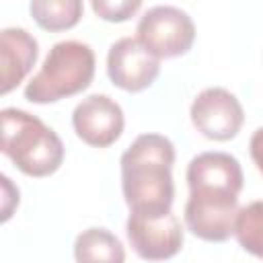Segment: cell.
Listing matches in <instances>:
<instances>
[{
    "mask_svg": "<svg viewBox=\"0 0 263 263\" xmlns=\"http://www.w3.org/2000/svg\"><path fill=\"white\" fill-rule=\"evenodd\" d=\"M245 175L240 162L228 152H201L187 166L189 197L185 224L191 234L208 242H224L234 234L238 193Z\"/></svg>",
    "mask_w": 263,
    "mask_h": 263,
    "instance_id": "1",
    "label": "cell"
},
{
    "mask_svg": "<svg viewBox=\"0 0 263 263\" xmlns=\"http://www.w3.org/2000/svg\"><path fill=\"white\" fill-rule=\"evenodd\" d=\"M121 191L129 212H173L175 146L162 134H142L121 154Z\"/></svg>",
    "mask_w": 263,
    "mask_h": 263,
    "instance_id": "2",
    "label": "cell"
},
{
    "mask_svg": "<svg viewBox=\"0 0 263 263\" xmlns=\"http://www.w3.org/2000/svg\"><path fill=\"white\" fill-rule=\"evenodd\" d=\"M2 152L27 177H49L64 162V144L60 136L37 115L16 107L0 113Z\"/></svg>",
    "mask_w": 263,
    "mask_h": 263,
    "instance_id": "3",
    "label": "cell"
},
{
    "mask_svg": "<svg viewBox=\"0 0 263 263\" xmlns=\"http://www.w3.org/2000/svg\"><path fill=\"white\" fill-rule=\"evenodd\" d=\"M95 51L78 39L58 41L45 55L39 72L25 86L29 103L47 105L86 90L95 78Z\"/></svg>",
    "mask_w": 263,
    "mask_h": 263,
    "instance_id": "4",
    "label": "cell"
},
{
    "mask_svg": "<svg viewBox=\"0 0 263 263\" xmlns=\"http://www.w3.org/2000/svg\"><path fill=\"white\" fill-rule=\"evenodd\" d=\"M136 37L158 60L185 55L195 41V23L179 6L158 4L148 8L136 27Z\"/></svg>",
    "mask_w": 263,
    "mask_h": 263,
    "instance_id": "5",
    "label": "cell"
},
{
    "mask_svg": "<svg viewBox=\"0 0 263 263\" xmlns=\"http://www.w3.org/2000/svg\"><path fill=\"white\" fill-rule=\"evenodd\" d=\"M125 234L134 253L144 261H166L181 251L185 240L183 226L173 212H129V218L125 222Z\"/></svg>",
    "mask_w": 263,
    "mask_h": 263,
    "instance_id": "6",
    "label": "cell"
},
{
    "mask_svg": "<svg viewBox=\"0 0 263 263\" xmlns=\"http://www.w3.org/2000/svg\"><path fill=\"white\" fill-rule=\"evenodd\" d=\"M189 115L195 129L214 142L232 140L245 123L240 101L236 99V95L222 86L203 88L193 99Z\"/></svg>",
    "mask_w": 263,
    "mask_h": 263,
    "instance_id": "7",
    "label": "cell"
},
{
    "mask_svg": "<svg viewBox=\"0 0 263 263\" xmlns=\"http://www.w3.org/2000/svg\"><path fill=\"white\" fill-rule=\"evenodd\" d=\"M107 74L117 88L140 92L158 78L160 60L144 47L138 37H121L109 47Z\"/></svg>",
    "mask_w": 263,
    "mask_h": 263,
    "instance_id": "8",
    "label": "cell"
},
{
    "mask_svg": "<svg viewBox=\"0 0 263 263\" xmlns=\"http://www.w3.org/2000/svg\"><path fill=\"white\" fill-rule=\"evenodd\" d=\"M72 127L84 144L92 148H107L123 134V109L109 95H88L74 107Z\"/></svg>",
    "mask_w": 263,
    "mask_h": 263,
    "instance_id": "9",
    "label": "cell"
},
{
    "mask_svg": "<svg viewBox=\"0 0 263 263\" xmlns=\"http://www.w3.org/2000/svg\"><path fill=\"white\" fill-rule=\"evenodd\" d=\"M39 55L37 39L23 27L0 31V92L8 95L31 72Z\"/></svg>",
    "mask_w": 263,
    "mask_h": 263,
    "instance_id": "10",
    "label": "cell"
},
{
    "mask_svg": "<svg viewBox=\"0 0 263 263\" xmlns=\"http://www.w3.org/2000/svg\"><path fill=\"white\" fill-rule=\"evenodd\" d=\"M76 263H125L121 240L107 228H86L74 240Z\"/></svg>",
    "mask_w": 263,
    "mask_h": 263,
    "instance_id": "11",
    "label": "cell"
},
{
    "mask_svg": "<svg viewBox=\"0 0 263 263\" xmlns=\"http://www.w3.org/2000/svg\"><path fill=\"white\" fill-rule=\"evenodd\" d=\"M80 0H33L29 12L33 21L45 31H66L78 25L82 16Z\"/></svg>",
    "mask_w": 263,
    "mask_h": 263,
    "instance_id": "12",
    "label": "cell"
},
{
    "mask_svg": "<svg viewBox=\"0 0 263 263\" xmlns=\"http://www.w3.org/2000/svg\"><path fill=\"white\" fill-rule=\"evenodd\" d=\"M234 236L247 253L263 259V199L251 201L238 210Z\"/></svg>",
    "mask_w": 263,
    "mask_h": 263,
    "instance_id": "13",
    "label": "cell"
},
{
    "mask_svg": "<svg viewBox=\"0 0 263 263\" xmlns=\"http://www.w3.org/2000/svg\"><path fill=\"white\" fill-rule=\"evenodd\" d=\"M90 8L103 21L123 23V21H127L129 16H134L142 8V2L140 0H115V2L113 0H92Z\"/></svg>",
    "mask_w": 263,
    "mask_h": 263,
    "instance_id": "14",
    "label": "cell"
},
{
    "mask_svg": "<svg viewBox=\"0 0 263 263\" xmlns=\"http://www.w3.org/2000/svg\"><path fill=\"white\" fill-rule=\"evenodd\" d=\"M2 222H6L12 216V210L18 205V189L12 185V181L2 175Z\"/></svg>",
    "mask_w": 263,
    "mask_h": 263,
    "instance_id": "15",
    "label": "cell"
},
{
    "mask_svg": "<svg viewBox=\"0 0 263 263\" xmlns=\"http://www.w3.org/2000/svg\"><path fill=\"white\" fill-rule=\"evenodd\" d=\"M249 152H251V158L257 166V171L263 175V127H257L251 136V142H249Z\"/></svg>",
    "mask_w": 263,
    "mask_h": 263,
    "instance_id": "16",
    "label": "cell"
}]
</instances>
